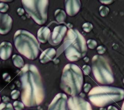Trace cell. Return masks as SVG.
Returning <instances> with one entry per match:
<instances>
[{"mask_svg": "<svg viewBox=\"0 0 124 110\" xmlns=\"http://www.w3.org/2000/svg\"><path fill=\"white\" fill-rule=\"evenodd\" d=\"M13 19L8 14L0 13V34L5 35L11 30Z\"/></svg>", "mask_w": 124, "mask_h": 110, "instance_id": "cell-11", "label": "cell"}, {"mask_svg": "<svg viewBox=\"0 0 124 110\" xmlns=\"http://www.w3.org/2000/svg\"><path fill=\"white\" fill-rule=\"evenodd\" d=\"M12 61L14 65L19 68H23L25 64L23 58L19 55L15 54L12 56Z\"/></svg>", "mask_w": 124, "mask_h": 110, "instance_id": "cell-17", "label": "cell"}, {"mask_svg": "<svg viewBox=\"0 0 124 110\" xmlns=\"http://www.w3.org/2000/svg\"><path fill=\"white\" fill-rule=\"evenodd\" d=\"M3 78L5 81H8L10 79L11 77L8 73H4L3 75Z\"/></svg>", "mask_w": 124, "mask_h": 110, "instance_id": "cell-28", "label": "cell"}, {"mask_svg": "<svg viewBox=\"0 0 124 110\" xmlns=\"http://www.w3.org/2000/svg\"><path fill=\"white\" fill-rule=\"evenodd\" d=\"M83 73L85 75H88L91 72V68L88 65H84L82 67Z\"/></svg>", "mask_w": 124, "mask_h": 110, "instance_id": "cell-25", "label": "cell"}, {"mask_svg": "<svg viewBox=\"0 0 124 110\" xmlns=\"http://www.w3.org/2000/svg\"><path fill=\"white\" fill-rule=\"evenodd\" d=\"M100 110H106V109L105 108H101V109H100Z\"/></svg>", "mask_w": 124, "mask_h": 110, "instance_id": "cell-34", "label": "cell"}, {"mask_svg": "<svg viewBox=\"0 0 124 110\" xmlns=\"http://www.w3.org/2000/svg\"><path fill=\"white\" fill-rule=\"evenodd\" d=\"M21 83V99L27 107L40 105L45 98V89L37 68L32 64H26L19 72Z\"/></svg>", "mask_w": 124, "mask_h": 110, "instance_id": "cell-1", "label": "cell"}, {"mask_svg": "<svg viewBox=\"0 0 124 110\" xmlns=\"http://www.w3.org/2000/svg\"><path fill=\"white\" fill-rule=\"evenodd\" d=\"M20 95V92L17 90H13L11 93V96L13 99H16L18 98Z\"/></svg>", "mask_w": 124, "mask_h": 110, "instance_id": "cell-24", "label": "cell"}, {"mask_svg": "<svg viewBox=\"0 0 124 110\" xmlns=\"http://www.w3.org/2000/svg\"><path fill=\"white\" fill-rule=\"evenodd\" d=\"M97 51L99 54H103L105 52L106 49L104 47L102 46H100L97 48Z\"/></svg>", "mask_w": 124, "mask_h": 110, "instance_id": "cell-26", "label": "cell"}, {"mask_svg": "<svg viewBox=\"0 0 124 110\" xmlns=\"http://www.w3.org/2000/svg\"><path fill=\"white\" fill-rule=\"evenodd\" d=\"M50 33V30L47 27L43 26L41 27L37 31V37L38 41L42 44L46 43Z\"/></svg>", "mask_w": 124, "mask_h": 110, "instance_id": "cell-15", "label": "cell"}, {"mask_svg": "<svg viewBox=\"0 0 124 110\" xmlns=\"http://www.w3.org/2000/svg\"><path fill=\"white\" fill-rule=\"evenodd\" d=\"M64 6L67 14L70 16H73L79 12L81 3L79 0H65Z\"/></svg>", "mask_w": 124, "mask_h": 110, "instance_id": "cell-12", "label": "cell"}, {"mask_svg": "<svg viewBox=\"0 0 124 110\" xmlns=\"http://www.w3.org/2000/svg\"><path fill=\"white\" fill-rule=\"evenodd\" d=\"M13 51L12 44L7 41H4L0 44V58L2 60H8Z\"/></svg>", "mask_w": 124, "mask_h": 110, "instance_id": "cell-13", "label": "cell"}, {"mask_svg": "<svg viewBox=\"0 0 124 110\" xmlns=\"http://www.w3.org/2000/svg\"><path fill=\"white\" fill-rule=\"evenodd\" d=\"M100 1L101 2V3L104 4H109L113 2L112 0H100Z\"/></svg>", "mask_w": 124, "mask_h": 110, "instance_id": "cell-30", "label": "cell"}, {"mask_svg": "<svg viewBox=\"0 0 124 110\" xmlns=\"http://www.w3.org/2000/svg\"><path fill=\"white\" fill-rule=\"evenodd\" d=\"M123 82H124V80H123Z\"/></svg>", "mask_w": 124, "mask_h": 110, "instance_id": "cell-35", "label": "cell"}, {"mask_svg": "<svg viewBox=\"0 0 124 110\" xmlns=\"http://www.w3.org/2000/svg\"><path fill=\"white\" fill-rule=\"evenodd\" d=\"M67 32V28L64 25H59L55 27L50 32L47 38V41L52 46H57L62 41Z\"/></svg>", "mask_w": 124, "mask_h": 110, "instance_id": "cell-8", "label": "cell"}, {"mask_svg": "<svg viewBox=\"0 0 124 110\" xmlns=\"http://www.w3.org/2000/svg\"><path fill=\"white\" fill-rule=\"evenodd\" d=\"M93 25L89 22L85 23L82 25L83 30L87 32L91 31L93 29Z\"/></svg>", "mask_w": 124, "mask_h": 110, "instance_id": "cell-21", "label": "cell"}, {"mask_svg": "<svg viewBox=\"0 0 124 110\" xmlns=\"http://www.w3.org/2000/svg\"><path fill=\"white\" fill-rule=\"evenodd\" d=\"M109 9L108 7L104 6H101L99 8V12L101 16H105L109 13Z\"/></svg>", "mask_w": 124, "mask_h": 110, "instance_id": "cell-19", "label": "cell"}, {"mask_svg": "<svg viewBox=\"0 0 124 110\" xmlns=\"http://www.w3.org/2000/svg\"><path fill=\"white\" fill-rule=\"evenodd\" d=\"M54 16L57 22L62 23L65 21L66 18V15L63 10L59 9L55 11Z\"/></svg>", "mask_w": 124, "mask_h": 110, "instance_id": "cell-16", "label": "cell"}, {"mask_svg": "<svg viewBox=\"0 0 124 110\" xmlns=\"http://www.w3.org/2000/svg\"><path fill=\"white\" fill-rule=\"evenodd\" d=\"M21 3L24 10L37 24L42 25L46 22L48 0H22Z\"/></svg>", "mask_w": 124, "mask_h": 110, "instance_id": "cell-6", "label": "cell"}, {"mask_svg": "<svg viewBox=\"0 0 124 110\" xmlns=\"http://www.w3.org/2000/svg\"><path fill=\"white\" fill-rule=\"evenodd\" d=\"M92 70L96 80L102 84H110L114 82L113 75L109 64L102 56L94 55L92 60Z\"/></svg>", "mask_w": 124, "mask_h": 110, "instance_id": "cell-7", "label": "cell"}, {"mask_svg": "<svg viewBox=\"0 0 124 110\" xmlns=\"http://www.w3.org/2000/svg\"><path fill=\"white\" fill-rule=\"evenodd\" d=\"M108 110H118L117 108L113 106H110L108 107Z\"/></svg>", "mask_w": 124, "mask_h": 110, "instance_id": "cell-31", "label": "cell"}, {"mask_svg": "<svg viewBox=\"0 0 124 110\" xmlns=\"http://www.w3.org/2000/svg\"><path fill=\"white\" fill-rule=\"evenodd\" d=\"M15 47L18 52L29 60L36 59L39 54L40 47L36 38L25 30L16 31L13 37Z\"/></svg>", "mask_w": 124, "mask_h": 110, "instance_id": "cell-5", "label": "cell"}, {"mask_svg": "<svg viewBox=\"0 0 124 110\" xmlns=\"http://www.w3.org/2000/svg\"><path fill=\"white\" fill-rule=\"evenodd\" d=\"M14 108L16 110H22L24 108V104L20 101H16L13 103Z\"/></svg>", "mask_w": 124, "mask_h": 110, "instance_id": "cell-20", "label": "cell"}, {"mask_svg": "<svg viewBox=\"0 0 124 110\" xmlns=\"http://www.w3.org/2000/svg\"><path fill=\"white\" fill-rule=\"evenodd\" d=\"M67 105L69 110H92L91 105L88 101L77 96L69 97Z\"/></svg>", "mask_w": 124, "mask_h": 110, "instance_id": "cell-9", "label": "cell"}, {"mask_svg": "<svg viewBox=\"0 0 124 110\" xmlns=\"http://www.w3.org/2000/svg\"><path fill=\"white\" fill-rule=\"evenodd\" d=\"M0 110H14V108L11 103L3 102L0 104Z\"/></svg>", "mask_w": 124, "mask_h": 110, "instance_id": "cell-18", "label": "cell"}, {"mask_svg": "<svg viewBox=\"0 0 124 110\" xmlns=\"http://www.w3.org/2000/svg\"><path fill=\"white\" fill-rule=\"evenodd\" d=\"M8 9L9 6L7 4L4 2L0 3V12L1 13L6 12L8 11Z\"/></svg>", "mask_w": 124, "mask_h": 110, "instance_id": "cell-23", "label": "cell"}, {"mask_svg": "<svg viewBox=\"0 0 124 110\" xmlns=\"http://www.w3.org/2000/svg\"><path fill=\"white\" fill-rule=\"evenodd\" d=\"M91 88V85L89 83H85L84 85V91L85 93H88Z\"/></svg>", "mask_w": 124, "mask_h": 110, "instance_id": "cell-27", "label": "cell"}, {"mask_svg": "<svg viewBox=\"0 0 124 110\" xmlns=\"http://www.w3.org/2000/svg\"><path fill=\"white\" fill-rule=\"evenodd\" d=\"M0 100H1V99H0Z\"/></svg>", "mask_w": 124, "mask_h": 110, "instance_id": "cell-36", "label": "cell"}, {"mask_svg": "<svg viewBox=\"0 0 124 110\" xmlns=\"http://www.w3.org/2000/svg\"><path fill=\"white\" fill-rule=\"evenodd\" d=\"M67 101L65 94L58 93L48 105L47 110H68Z\"/></svg>", "mask_w": 124, "mask_h": 110, "instance_id": "cell-10", "label": "cell"}, {"mask_svg": "<svg viewBox=\"0 0 124 110\" xmlns=\"http://www.w3.org/2000/svg\"><path fill=\"white\" fill-rule=\"evenodd\" d=\"M84 60L85 62H88L89 61V58L88 57H85L84 58Z\"/></svg>", "mask_w": 124, "mask_h": 110, "instance_id": "cell-32", "label": "cell"}, {"mask_svg": "<svg viewBox=\"0 0 124 110\" xmlns=\"http://www.w3.org/2000/svg\"><path fill=\"white\" fill-rule=\"evenodd\" d=\"M63 51L66 59L71 62L78 61L86 55V40L77 30L70 29L68 31L63 44L57 51L55 59Z\"/></svg>", "mask_w": 124, "mask_h": 110, "instance_id": "cell-2", "label": "cell"}, {"mask_svg": "<svg viewBox=\"0 0 124 110\" xmlns=\"http://www.w3.org/2000/svg\"><path fill=\"white\" fill-rule=\"evenodd\" d=\"M88 97L94 106L104 107L122 101L124 98V90L111 86H96L90 90Z\"/></svg>", "mask_w": 124, "mask_h": 110, "instance_id": "cell-4", "label": "cell"}, {"mask_svg": "<svg viewBox=\"0 0 124 110\" xmlns=\"http://www.w3.org/2000/svg\"><path fill=\"white\" fill-rule=\"evenodd\" d=\"M83 82V74L80 67L74 63L66 64L62 74L61 88L68 94L75 96L80 93Z\"/></svg>", "mask_w": 124, "mask_h": 110, "instance_id": "cell-3", "label": "cell"}, {"mask_svg": "<svg viewBox=\"0 0 124 110\" xmlns=\"http://www.w3.org/2000/svg\"></svg>", "mask_w": 124, "mask_h": 110, "instance_id": "cell-37", "label": "cell"}, {"mask_svg": "<svg viewBox=\"0 0 124 110\" xmlns=\"http://www.w3.org/2000/svg\"><path fill=\"white\" fill-rule=\"evenodd\" d=\"M121 110H124V102H123V105H122V108H121Z\"/></svg>", "mask_w": 124, "mask_h": 110, "instance_id": "cell-33", "label": "cell"}, {"mask_svg": "<svg viewBox=\"0 0 124 110\" xmlns=\"http://www.w3.org/2000/svg\"><path fill=\"white\" fill-rule=\"evenodd\" d=\"M24 12H25V11L23 8H19L17 10V13L18 14V15H19V16H22L24 14Z\"/></svg>", "mask_w": 124, "mask_h": 110, "instance_id": "cell-29", "label": "cell"}, {"mask_svg": "<svg viewBox=\"0 0 124 110\" xmlns=\"http://www.w3.org/2000/svg\"><path fill=\"white\" fill-rule=\"evenodd\" d=\"M87 45H88V47L90 49H93L97 46L96 42L95 40H93V39L88 40L87 42Z\"/></svg>", "mask_w": 124, "mask_h": 110, "instance_id": "cell-22", "label": "cell"}, {"mask_svg": "<svg viewBox=\"0 0 124 110\" xmlns=\"http://www.w3.org/2000/svg\"><path fill=\"white\" fill-rule=\"evenodd\" d=\"M57 54L56 50L52 47L46 49L42 52L39 57V61L42 63H46L54 60Z\"/></svg>", "mask_w": 124, "mask_h": 110, "instance_id": "cell-14", "label": "cell"}]
</instances>
